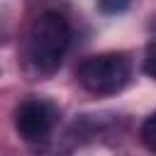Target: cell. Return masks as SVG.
Returning <instances> with one entry per match:
<instances>
[{
  "label": "cell",
  "mask_w": 156,
  "mask_h": 156,
  "mask_svg": "<svg viewBox=\"0 0 156 156\" xmlns=\"http://www.w3.org/2000/svg\"><path fill=\"white\" fill-rule=\"evenodd\" d=\"M127 5H100V10H105V12H119V10H124Z\"/></svg>",
  "instance_id": "8992f818"
},
{
  "label": "cell",
  "mask_w": 156,
  "mask_h": 156,
  "mask_svg": "<svg viewBox=\"0 0 156 156\" xmlns=\"http://www.w3.org/2000/svg\"><path fill=\"white\" fill-rule=\"evenodd\" d=\"M139 136H141L144 146L156 154V112H151V115L144 119V124H141V129H139Z\"/></svg>",
  "instance_id": "277c9868"
},
{
  "label": "cell",
  "mask_w": 156,
  "mask_h": 156,
  "mask_svg": "<svg viewBox=\"0 0 156 156\" xmlns=\"http://www.w3.org/2000/svg\"><path fill=\"white\" fill-rule=\"evenodd\" d=\"M83 90L93 95H115L129 80V58L124 54H98L85 58L76 71Z\"/></svg>",
  "instance_id": "7a4b0ae2"
},
{
  "label": "cell",
  "mask_w": 156,
  "mask_h": 156,
  "mask_svg": "<svg viewBox=\"0 0 156 156\" xmlns=\"http://www.w3.org/2000/svg\"><path fill=\"white\" fill-rule=\"evenodd\" d=\"M71 44V24L58 12H41L27 34V61L37 73H54Z\"/></svg>",
  "instance_id": "6da1fadb"
},
{
  "label": "cell",
  "mask_w": 156,
  "mask_h": 156,
  "mask_svg": "<svg viewBox=\"0 0 156 156\" xmlns=\"http://www.w3.org/2000/svg\"><path fill=\"white\" fill-rule=\"evenodd\" d=\"M56 117H58V112H56L54 102L41 100V98H29L15 112V129L20 132V136L24 141H41L54 129Z\"/></svg>",
  "instance_id": "3957f363"
},
{
  "label": "cell",
  "mask_w": 156,
  "mask_h": 156,
  "mask_svg": "<svg viewBox=\"0 0 156 156\" xmlns=\"http://www.w3.org/2000/svg\"><path fill=\"white\" fill-rule=\"evenodd\" d=\"M144 71L151 76V78H156V41H151L149 44V49H146V58H144Z\"/></svg>",
  "instance_id": "5b68a950"
}]
</instances>
